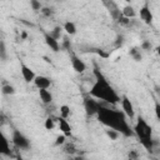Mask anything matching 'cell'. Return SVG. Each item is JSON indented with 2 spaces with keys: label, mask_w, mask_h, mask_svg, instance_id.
<instances>
[{
  "label": "cell",
  "mask_w": 160,
  "mask_h": 160,
  "mask_svg": "<svg viewBox=\"0 0 160 160\" xmlns=\"http://www.w3.org/2000/svg\"><path fill=\"white\" fill-rule=\"evenodd\" d=\"M98 119L101 124H104L108 129L116 130L124 136H131L134 134V130L130 128L126 116L122 111L110 109L108 106H101L99 112H98Z\"/></svg>",
  "instance_id": "1"
},
{
  "label": "cell",
  "mask_w": 160,
  "mask_h": 160,
  "mask_svg": "<svg viewBox=\"0 0 160 160\" xmlns=\"http://www.w3.org/2000/svg\"><path fill=\"white\" fill-rule=\"evenodd\" d=\"M95 75V82L92 84L90 89V96L98 99L99 101H104L106 104H116L120 102V96L118 95L116 90L112 88V85L108 81V79L102 75V72L99 69L94 70Z\"/></svg>",
  "instance_id": "2"
},
{
  "label": "cell",
  "mask_w": 160,
  "mask_h": 160,
  "mask_svg": "<svg viewBox=\"0 0 160 160\" xmlns=\"http://www.w3.org/2000/svg\"><path fill=\"white\" fill-rule=\"evenodd\" d=\"M132 130H134L135 135L139 138L141 145L148 150H152V146H154V142H152V129L146 122V120L144 118H141V116L138 118Z\"/></svg>",
  "instance_id": "3"
},
{
  "label": "cell",
  "mask_w": 160,
  "mask_h": 160,
  "mask_svg": "<svg viewBox=\"0 0 160 160\" xmlns=\"http://www.w3.org/2000/svg\"><path fill=\"white\" fill-rule=\"evenodd\" d=\"M11 141L12 144L20 149V150H28L30 148V140L20 131V130H14L11 135Z\"/></svg>",
  "instance_id": "4"
},
{
  "label": "cell",
  "mask_w": 160,
  "mask_h": 160,
  "mask_svg": "<svg viewBox=\"0 0 160 160\" xmlns=\"http://www.w3.org/2000/svg\"><path fill=\"white\" fill-rule=\"evenodd\" d=\"M101 106H102L101 101H99L92 96H88L84 99V109L88 115H98Z\"/></svg>",
  "instance_id": "5"
},
{
  "label": "cell",
  "mask_w": 160,
  "mask_h": 160,
  "mask_svg": "<svg viewBox=\"0 0 160 160\" xmlns=\"http://www.w3.org/2000/svg\"><path fill=\"white\" fill-rule=\"evenodd\" d=\"M120 102H121V109H122V112L125 114V116L129 118L130 120H134L135 119V109H134L132 101L126 95H124V96H121Z\"/></svg>",
  "instance_id": "6"
},
{
  "label": "cell",
  "mask_w": 160,
  "mask_h": 160,
  "mask_svg": "<svg viewBox=\"0 0 160 160\" xmlns=\"http://www.w3.org/2000/svg\"><path fill=\"white\" fill-rule=\"evenodd\" d=\"M139 16H140V20H141L144 24L150 25V24L152 22V20H154V15H152V12H151L150 6H149L148 2H145V4L140 8V10H139Z\"/></svg>",
  "instance_id": "7"
},
{
  "label": "cell",
  "mask_w": 160,
  "mask_h": 160,
  "mask_svg": "<svg viewBox=\"0 0 160 160\" xmlns=\"http://www.w3.org/2000/svg\"><path fill=\"white\" fill-rule=\"evenodd\" d=\"M20 72H21V76H22V79H24L25 82H31V81L34 82L36 75H35L34 70L30 66H28L26 64L21 62L20 64Z\"/></svg>",
  "instance_id": "8"
},
{
  "label": "cell",
  "mask_w": 160,
  "mask_h": 160,
  "mask_svg": "<svg viewBox=\"0 0 160 160\" xmlns=\"http://www.w3.org/2000/svg\"><path fill=\"white\" fill-rule=\"evenodd\" d=\"M34 85L39 89V90H49V88L51 86V80L50 78L45 76V75H36L35 80H34Z\"/></svg>",
  "instance_id": "9"
},
{
  "label": "cell",
  "mask_w": 160,
  "mask_h": 160,
  "mask_svg": "<svg viewBox=\"0 0 160 160\" xmlns=\"http://www.w3.org/2000/svg\"><path fill=\"white\" fill-rule=\"evenodd\" d=\"M58 126H59V130L61 131L62 135H65L66 138H68V136H71L72 128H71V125L69 124V121H68L66 119L58 118Z\"/></svg>",
  "instance_id": "10"
},
{
  "label": "cell",
  "mask_w": 160,
  "mask_h": 160,
  "mask_svg": "<svg viewBox=\"0 0 160 160\" xmlns=\"http://www.w3.org/2000/svg\"><path fill=\"white\" fill-rule=\"evenodd\" d=\"M70 61H71V66H72V69L76 71V72H84L85 70H86V64L79 58V56H76V55H71V58H70Z\"/></svg>",
  "instance_id": "11"
},
{
  "label": "cell",
  "mask_w": 160,
  "mask_h": 160,
  "mask_svg": "<svg viewBox=\"0 0 160 160\" xmlns=\"http://www.w3.org/2000/svg\"><path fill=\"white\" fill-rule=\"evenodd\" d=\"M44 40H45V44L48 45V48H50V50H52L54 52L59 51V49H60V44H59V41H58L56 39H54L49 32L44 34Z\"/></svg>",
  "instance_id": "12"
},
{
  "label": "cell",
  "mask_w": 160,
  "mask_h": 160,
  "mask_svg": "<svg viewBox=\"0 0 160 160\" xmlns=\"http://www.w3.org/2000/svg\"><path fill=\"white\" fill-rule=\"evenodd\" d=\"M0 152H1V155H4V156H10V155H11V150H10V146H9L8 139L5 138V135H4V134H1V141H0Z\"/></svg>",
  "instance_id": "13"
},
{
  "label": "cell",
  "mask_w": 160,
  "mask_h": 160,
  "mask_svg": "<svg viewBox=\"0 0 160 160\" xmlns=\"http://www.w3.org/2000/svg\"><path fill=\"white\" fill-rule=\"evenodd\" d=\"M39 98H40L41 102L45 104V105H49L52 101V94H51L50 90H46V89L39 90Z\"/></svg>",
  "instance_id": "14"
},
{
  "label": "cell",
  "mask_w": 160,
  "mask_h": 160,
  "mask_svg": "<svg viewBox=\"0 0 160 160\" xmlns=\"http://www.w3.org/2000/svg\"><path fill=\"white\" fill-rule=\"evenodd\" d=\"M121 15L124 16V18H126V19H132V18H135L136 16V10L134 9V6L132 5H130V4H126L124 8H122V10H121Z\"/></svg>",
  "instance_id": "15"
},
{
  "label": "cell",
  "mask_w": 160,
  "mask_h": 160,
  "mask_svg": "<svg viewBox=\"0 0 160 160\" xmlns=\"http://www.w3.org/2000/svg\"><path fill=\"white\" fill-rule=\"evenodd\" d=\"M62 29L65 30V32H66L68 35H75V34H76V25H75V22H72V21H66V22L64 24Z\"/></svg>",
  "instance_id": "16"
},
{
  "label": "cell",
  "mask_w": 160,
  "mask_h": 160,
  "mask_svg": "<svg viewBox=\"0 0 160 160\" xmlns=\"http://www.w3.org/2000/svg\"><path fill=\"white\" fill-rule=\"evenodd\" d=\"M59 112H60V118H62V119H66V120H68V118L71 115L70 106H68V105H61V106H60V109H59Z\"/></svg>",
  "instance_id": "17"
},
{
  "label": "cell",
  "mask_w": 160,
  "mask_h": 160,
  "mask_svg": "<svg viewBox=\"0 0 160 160\" xmlns=\"http://www.w3.org/2000/svg\"><path fill=\"white\" fill-rule=\"evenodd\" d=\"M1 92H2V95H12V94H15V88L10 84H4L1 86Z\"/></svg>",
  "instance_id": "18"
},
{
  "label": "cell",
  "mask_w": 160,
  "mask_h": 160,
  "mask_svg": "<svg viewBox=\"0 0 160 160\" xmlns=\"http://www.w3.org/2000/svg\"><path fill=\"white\" fill-rule=\"evenodd\" d=\"M129 54L131 55V58L135 61H141V59H142V55H141V52H140V50L138 48H131V50L129 51Z\"/></svg>",
  "instance_id": "19"
},
{
  "label": "cell",
  "mask_w": 160,
  "mask_h": 160,
  "mask_svg": "<svg viewBox=\"0 0 160 160\" xmlns=\"http://www.w3.org/2000/svg\"><path fill=\"white\" fill-rule=\"evenodd\" d=\"M44 126H45L46 130H52L55 128V120L52 118H46L45 122H44Z\"/></svg>",
  "instance_id": "20"
},
{
  "label": "cell",
  "mask_w": 160,
  "mask_h": 160,
  "mask_svg": "<svg viewBox=\"0 0 160 160\" xmlns=\"http://www.w3.org/2000/svg\"><path fill=\"white\" fill-rule=\"evenodd\" d=\"M54 39H56V40H59L60 39V36H61V28L60 26H55L50 32H49Z\"/></svg>",
  "instance_id": "21"
},
{
  "label": "cell",
  "mask_w": 160,
  "mask_h": 160,
  "mask_svg": "<svg viewBox=\"0 0 160 160\" xmlns=\"http://www.w3.org/2000/svg\"><path fill=\"white\" fill-rule=\"evenodd\" d=\"M105 132H106L108 138H110V140H116L120 136V132H118L116 130H112V129H108Z\"/></svg>",
  "instance_id": "22"
},
{
  "label": "cell",
  "mask_w": 160,
  "mask_h": 160,
  "mask_svg": "<svg viewBox=\"0 0 160 160\" xmlns=\"http://www.w3.org/2000/svg\"><path fill=\"white\" fill-rule=\"evenodd\" d=\"M64 151H65L66 154L72 155V154L76 152V148L74 146V144H65V145H64Z\"/></svg>",
  "instance_id": "23"
},
{
  "label": "cell",
  "mask_w": 160,
  "mask_h": 160,
  "mask_svg": "<svg viewBox=\"0 0 160 160\" xmlns=\"http://www.w3.org/2000/svg\"><path fill=\"white\" fill-rule=\"evenodd\" d=\"M30 6L32 10H40V11L42 10V4L38 0H30Z\"/></svg>",
  "instance_id": "24"
},
{
  "label": "cell",
  "mask_w": 160,
  "mask_h": 160,
  "mask_svg": "<svg viewBox=\"0 0 160 160\" xmlns=\"http://www.w3.org/2000/svg\"><path fill=\"white\" fill-rule=\"evenodd\" d=\"M66 144V136L65 135H58L56 136V140H55V145L60 146V145H65Z\"/></svg>",
  "instance_id": "25"
},
{
  "label": "cell",
  "mask_w": 160,
  "mask_h": 160,
  "mask_svg": "<svg viewBox=\"0 0 160 160\" xmlns=\"http://www.w3.org/2000/svg\"><path fill=\"white\" fill-rule=\"evenodd\" d=\"M0 56H1L2 60L6 59V49H5V42L4 41L0 42Z\"/></svg>",
  "instance_id": "26"
},
{
  "label": "cell",
  "mask_w": 160,
  "mask_h": 160,
  "mask_svg": "<svg viewBox=\"0 0 160 160\" xmlns=\"http://www.w3.org/2000/svg\"><path fill=\"white\" fill-rule=\"evenodd\" d=\"M92 51H94V52H96L100 58H104V59L109 58V54H108V52H105V51H104V50H101V49H92Z\"/></svg>",
  "instance_id": "27"
},
{
  "label": "cell",
  "mask_w": 160,
  "mask_h": 160,
  "mask_svg": "<svg viewBox=\"0 0 160 160\" xmlns=\"http://www.w3.org/2000/svg\"><path fill=\"white\" fill-rule=\"evenodd\" d=\"M139 159V152L136 150H130L129 152V160H138Z\"/></svg>",
  "instance_id": "28"
},
{
  "label": "cell",
  "mask_w": 160,
  "mask_h": 160,
  "mask_svg": "<svg viewBox=\"0 0 160 160\" xmlns=\"http://www.w3.org/2000/svg\"><path fill=\"white\" fill-rule=\"evenodd\" d=\"M154 111H155V116H156V119L160 121V102H159V101H156V102H155Z\"/></svg>",
  "instance_id": "29"
},
{
  "label": "cell",
  "mask_w": 160,
  "mask_h": 160,
  "mask_svg": "<svg viewBox=\"0 0 160 160\" xmlns=\"http://www.w3.org/2000/svg\"><path fill=\"white\" fill-rule=\"evenodd\" d=\"M152 46H151V44H150V41H142V44H141V49L142 50H150Z\"/></svg>",
  "instance_id": "30"
},
{
  "label": "cell",
  "mask_w": 160,
  "mask_h": 160,
  "mask_svg": "<svg viewBox=\"0 0 160 160\" xmlns=\"http://www.w3.org/2000/svg\"><path fill=\"white\" fill-rule=\"evenodd\" d=\"M41 12H42L45 16H50V15L52 14V10H51V9H49V8H42Z\"/></svg>",
  "instance_id": "31"
},
{
  "label": "cell",
  "mask_w": 160,
  "mask_h": 160,
  "mask_svg": "<svg viewBox=\"0 0 160 160\" xmlns=\"http://www.w3.org/2000/svg\"><path fill=\"white\" fill-rule=\"evenodd\" d=\"M155 51H156V54H158V55H160V45L155 48Z\"/></svg>",
  "instance_id": "32"
},
{
  "label": "cell",
  "mask_w": 160,
  "mask_h": 160,
  "mask_svg": "<svg viewBox=\"0 0 160 160\" xmlns=\"http://www.w3.org/2000/svg\"><path fill=\"white\" fill-rule=\"evenodd\" d=\"M15 159H16V160H24L21 155H16V158H15Z\"/></svg>",
  "instance_id": "33"
},
{
  "label": "cell",
  "mask_w": 160,
  "mask_h": 160,
  "mask_svg": "<svg viewBox=\"0 0 160 160\" xmlns=\"http://www.w3.org/2000/svg\"><path fill=\"white\" fill-rule=\"evenodd\" d=\"M72 160H85L84 158H75V159H72Z\"/></svg>",
  "instance_id": "34"
}]
</instances>
